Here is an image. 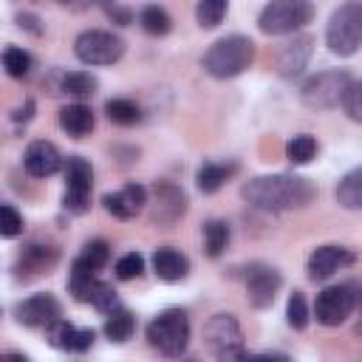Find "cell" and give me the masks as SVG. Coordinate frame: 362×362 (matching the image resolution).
Returning <instances> with one entry per match:
<instances>
[{
  "label": "cell",
  "mask_w": 362,
  "mask_h": 362,
  "mask_svg": "<svg viewBox=\"0 0 362 362\" xmlns=\"http://www.w3.org/2000/svg\"><path fill=\"white\" fill-rule=\"evenodd\" d=\"M240 195L249 206L263 209V212H288V209H303L314 201L317 189L308 178L303 175H288V173H274V175H257L249 178L240 187Z\"/></svg>",
  "instance_id": "1"
},
{
  "label": "cell",
  "mask_w": 362,
  "mask_h": 362,
  "mask_svg": "<svg viewBox=\"0 0 362 362\" xmlns=\"http://www.w3.org/2000/svg\"><path fill=\"white\" fill-rule=\"evenodd\" d=\"M255 62V42L243 34H229L215 40L206 54L201 57V65L215 79H235Z\"/></svg>",
  "instance_id": "2"
},
{
  "label": "cell",
  "mask_w": 362,
  "mask_h": 362,
  "mask_svg": "<svg viewBox=\"0 0 362 362\" xmlns=\"http://www.w3.org/2000/svg\"><path fill=\"white\" fill-rule=\"evenodd\" d=\"M325 45L337 57H351L362 45V0H345L325 25Z\"/></svg>",
  "instance_id": "3"
},
{
  "label": "cell",
  "mask_w": 362,
  "mask_h": 362,
  "mask_svg": "<svg viewBox=\"0 0 362 362\" xmlns=\"http://www.w3.org/2000/svg\"><path fill=\"white\" fill-rule=\"evenodd\" d=\"M147 342L161 356H181L189 345V317L181 308H167L147 325Z\"/></svg>",
  "instance_id": "4"
},
{
  "label": "cell",
  "mask_w": 362,
  "mask_h": 362,
  "mask_svg": "<svg viewBox=\"0 0 362 362\" xmlns=\"http://www.w3.org/2000/svg\"><path fill=\"white\" fill-rule=\"evenodd\" d=\"M314 6L311 0H269L257 17V28L269 37L297 34L305 23H311Z\"/></svg>",
  "instance_id": "5"
},
{
  "label": "cell",
  "mask_w": 362,
  "mask_h": 362,
  "mask_svg": "<svg viewBox=\"0 0 362 362\" xmlns=\"http://www.w3.org/2000/svg\"><path fill=\"white\" fill-rule=\"evenodd\" d=\"M348 85H351L348 71H320V74H314L303 82L300 99L311 110H331V107L342 105V96H345Z\"/></svg>",
  "instance_id": "6"
},
{
  "label": "cell",
  "mask_w": 362,
  "mask_h": 362,
  "mask_svg": "<svg viewBox=\"0 0 362 362\" xmlns=\"http://www.w3.org/2000/svg\"><path fill=\"white\" fill-rule=\"evenodd\" d=\"M204 342L218 359H243L252 356L243 348V331L235 314H212L204 325Z\"/></svg>",
  "instance_id": "7"
},
{
  "label": "cell",
  "mask_w": 362,
  "mask_h": 362,
  "mask_svg": "<svg viewBox=\"0 0 362 362\" xmlns=\"http://www.w3.org/2000/svg\"><path fill=\"white\" fill-rule=\"evenodd\" d=\"M356 291H359V283H339V286L322 288L317 294V300H314V317H317V322L325 325V328L342 325L351 317V311L356 308V303L362 300Z\"/></svg>",
  "instance_id": "8"
},
{
  "label": "cell",
  "mask_w": 362,
  "mask_h": 362,
  "mask_svg": "<svg viewBox=\"0 0 362 362\" xmlns=\"http://www.w3.org/2000/svg\"><path fill=\"white\" fill-rule=\"evenodd\" d=\"M74 54L85 65H113L124 54V40L116 37L113 31L88 28L74 40Z\"/></svg>",
  "instance_id": "9"
},
{
  "label": "cell",
  "mask_w": 362,
  "mask_h": 362,
  "mask_svg": "<svg viewBox=\"0 0 362 362\" xmlns=\"http://www.w3.org/2000/svg\"><path fill=\"white\" fill-rule=\"evenodd\" d=\"M90 192H93V167H90V161L82 158V156H68L62 206L74 215H82L90 206Z\"/></svg>",
  "instance_id": "10"
},
{
  "label": "cell",
  "mask_w": 362,
  "mask_h": 362,
  "mask_svg": "<svg viewBox=\"0 0 362 362\" xmlns=\"http://www.w3.org/2000/svg\"><path fill=\"white\" fill-rule=\"evenodd\" d=\"M150 204V221L158 226H175L187 212V195L173 181H156Z\"/></svg>",
  "instance_id": "11"
},
{
  "label": "cell",
  "mask_w": 362,
  "mask_h": 362,
  "mask_svg": "<svg viewBox=\"0 0 362 362\" xmlns=\"http://www.w3.org/2000/svg\"><path fill=\"white\" fill-rule=\"evenodd\" d=\"M243 283H246V300L252 308H269L283 286V277L274 266L269 263H249L243 272Z\"/></svg>",
  "instance_id": "12"
},
{
  "label": "cell",
  "mask_w": 362,
  "mask_h": 362,
  "mask_svg": "<svg viewBox=\"0 0 362 362\" xmlns=\"http://www.w3.org/2000/svg\"><path fill=\"white\" fill-rule=\"evenodd\" d=\"M14 317L25 328H51L57 320H62V308L54 294H31L14 305Z\"/></svg>",
  "instance_id": "13"
},
{
  "label": "cell",
  "mask_w": 362,
  "mask_h": 362,
  "mask_svg": "<svg viewBox=\"0 0 362 362\" xmlns=\"http://www.w3.org/2000/svg\"><path fill=\"white\" fill-rule=\"evenodd\" d=\"M351 263H354V252L351 249L337 246V243H325V246H317L308 255L305 272H308L311 280H328L331 274H337L339 269H345Z\"/></svg>",
  "instance_id": "14"
},
{
  "label": "cell",
  "mask_w": 362,
  "mask_h": 362,
  "mask_svg": "<svg viewBox=\"0 0 362 362\" xmlns=\"http://www.w3.org/2000/svg\"><path fill=\"white\" fill-rule=\"evenodd\" d=\"M311 51H314V40L308 34H294L288 42L280 45L277 51V74L283 79H294L305 71L308 59H311Z\"/></svg>",
  "instance_id": "15"
},
{
  "label": "cell",
  "mask_w": 362,
  "mask_h": 362,
  "mask_svg": "<svg viewBox=\"0 0 362 362\" xmlns=\"http://www.w3.org/2000/svg\"><path fill=\"white\" fill-rule=\"evenodd\" d=\"M147 201L150 198H147V189L141 184H124L122 189L107 192L102 198V206H105L107 215H113L119 221H130V218H136L147 206Z\"/></svg>",
  "instance_id": "16"
},
{
  "label": "cell",
  "mask_w": 362,
  "mask_h": 362,
  "mask_svg": "<svg viewBox=\"0 0 362 362\" xmlns=\"http://www.w3.org/2000/svg\"><path fill=\"white\" fill-rule=\"evenodd\" d=\"M59 260V249L48 240H31L20 257H17V272L23 277H37V274H48Z\"/></svg>",
  "instance_id": "17"
},
{
  "label": "cell",
  "mask_w": 362,
  "mask_h": 362,
  "mask_svg": "<svg viewBox=\"0 0 362 362\" xmlns=\"http://www.w3.org/2000/svg\"><path fill=\"white\" fill-rule=\"evenodd\" d=\"M23 167L31 178H51L59 167H62V156L59 150L45 141V139H37L25 147V156H23Z\"/></svg>",
  "instance_id": "18"
},
{
  "label": "cell",
  "mask_w": 362,
  "mask_h": 362,
  "mask_svg": "<svg viewBox=\"0 0 362 362\" xmlns=\"http://www.w3.org/2000/svg\"><path fill=\"white\" fill-rule=\"evenodd\" d=\"M48 339H51V345L59 348V351L85 354V351L93 345L96 334H93L90 328H76V325H71V322H65V320H57V322L48 328Z\"/></svg>",
  "instance_id": "19"
},
{
  "label": "cell",
  "mask_w": 362,
  "mask_h": 362,
  "mask_svg": "<svg viewBox=\"0 0 362 362\" xmlns=\"http://www.w3.org/2000/svg\"><path fill=\"white\" fill-rule=\"evenodd\" d=\"M153 272L164 283H178V280H184L189 274V260L178 249L161 246V249L153 252Z\"/></svg>",
  "instance_id": "20"
},
{
  "label": "cell",
  "mask_w": 362,
  "mask_h": 362,
  "mask_svg": "<svg viewBox=\"0 0 362 362\" xmlns=\"http://www.w3.org/2000/svg\"><path fill=\"white\" fill-rule=\"evenodd\" d=\"M96 119H93V110L82 102H74V105H65L59 110V127L71 136V139H85L90 130H93Z\"/></svg>",
  "instance_id": "21"
},
{
  "label": "cell",
  "mask_w": 362,
  "mask_h": 362,
  "mask_svg": "<svg viewBox=\"0 0 362 362\" xmlns=\"http://www.w3.org/2000/svg\"><path fill=\"white\" fill-rule=\"evenodd\" d=\"M232 173H235V164L204 161V164L198 167V173H195V184H198V189H201V192L212 195V192H218V189L229 181V175H232Z\"/></svg>",
  "instance_id": "22"
},
{
  "label": "cell",
  "mask_w": 362,
  "mask_h": 362,
  "mask_svg": "<svg viewBox=\"0 0 362 362\" xmlns=\"http://www.w3.org/2000/svg\"><path fill=\"white\" fill-rule=\"evenodd\" d=\"M102 331H105V337H107L110 342H127V339L133 337V331H136V317H133L127 308L116 305L113 311H107Z\"/></svg>",
  "instance_id": "23"
},
{
  "label": "cell",
  "mask_w": 362,
  "mask_h": 362,
  "mask_svg": "<svg viewBox=\"0 0 362 362\" xmlns=\"http://www.w3.org/2000/svg\"><path fill=\"white\" fill-rule=\"evenodd\" d=\"M337 201L345 209H362V167L345 173L337 184Z\"/></svg>",
  "instance_id": "24"
},
{
  "label": "cell",
  "mask_w": 362,
  "mask_h": 362,
  "mask_svg": "<svg viewBox=\"0 0 362 362\" xmlns=\"http://www.w3.org/2000/svg\"><path fill=\"white\" fill-rule=\"evenodd\" d=\"M229 238H232V229H229L226 221L212 218V221L204 223V249H206L209 257H221L223 249L229 246Z\"/></svg>",
  "instance_id": "25"
},
{
  "label": "cell",
  "mask_w": 362,
  "mask_h": 362,
  "mask_svg": "<svg viewBox=\"0 0 362 362\" xmlns=\"http://www.w3.org/2000/svg\"><path fill=\"white\" fill-rule=\"evenodd\" d=\"M139 23H141V28H144L150 37H164V34H170V28H173V17L167 14V8L156 6V3H150V6H144V8L139 11Z\"/></svg>",
  "instance_id": "26"
},
{
  "label": "cell",
  "mask_w": 362,
  "mask_h": 362,
  "mask_svg": "<svg viewBox=\"0 0 362 362\" xmlns=\"http://www.w3.org/2000/svg\"><path fill=\"white\" fill-rule=\"evenodd\" d=\"M105 113H107V119L113 122V124H119V127H130V124H136V122H141V107L133 102V99H107L105 102Z\"/></svg>",
  "instance_id": "27"
},
{
  "label": "cell",
  "mask_w": 362,
  "mask_h": 362,
  "mask_svg": "<svg viewBox=\"0 0 362 362\" xmlns=\"http://www.w3.org/2000/svg\"><path fill=\"white\" fill-rule=\"evenodd\" d=\"M3 68H6V74L11 79H25L31 74V68H34V57L20 45H8L3 51Z\"/></svg>",
  "instance_id": "28"
},
{
  "label": "cell",
  "mask_w": 362,
  "mask_h": 362,
  "mask_svg": "<svg viewBox=\"0 0 362 362\" xmlns=\"http://www.w3.org/2000/svg\"><path fill=\"white\" fill-rule=\"evenodd\" d=\"M96 85H99L96 76L88 74V71H68V74H62V82H59V88H62L65 93L76 96V99L93 96V93H96Z\"/></svg>",
  "instance_id": "29"
},
{
  "label": "cell",
  "mask_w": 362,
  "mask_h": 362,
  "mask_svg": "<svg viewBox=\"0 0 362 362\" xmlns=\"http://www.w3.org/2000/svg\"><path fill=\"white\" fill-rule=\"evenodd\" d=\"M314 156H317V139L314 136L300 133V136H291L286 141V158L291 164H308Z\"/></svg>",
  "instance_id": "30"
},
{
  "label": "cell",
  "mask_w": 362,
  "mask_h": 362,
  "mask_svg": "<svg viewBox=\"0 0 362 362\" xmlns=\"http://www.w3.org/2000/svg\"><path fill=\"white\" fill-rule=\"evenodd\" d=\"M226 8H229V0H198L195 20L201 28H215L226 17Z\"/></svg>",
  "instance_id": "31"
},
{
  "label": "cell",
  "mask_w": 362,
  "mask_h": 362,
  "mask_svg": "<svg viewBox=\"0 0 362 362\" xmlns=\"http://www.w3.org/2000/svg\"><path fill=\"white\" fill-rule=\"evenodd\" d=\"M85 303H90L93 308H99V311H113L116 305H119V297H116V288L110 286V283H105V280H93V286H90V291H88V297H85Z\"/></svg>",
  "instance_id": "32"
},
{
  "label": "cell",
  "mask_w": 362,
  "mask_h": 362,
  "mask_svg": "<svg viewBox=\"0 0 362 362\" xmlns=\"http://www.w3.org/2000/svg\"><path fill=\"white\" fill-rule=\"evenodd\" d=\"M79 260L88 263L93 272H99V269L110 260V246H107V240H102V238L88 240V243L82 246V252H79Z\"/></svg>",
  "instance_id": "33"
},
{
  "label": "cell",
  "mask_w": 362,
  "mask_h": 362,
  "mask_svg": "<svg viewBox=\"0 0 362 362\" xmlns=\"http://www.w3.org/2000/svg\"><path fill=\"white\" fill-rule=\"evenodd\" d=\"M286 322L294 328V331H303L308 325V303L303 297V291H294L286 303Z\"/></svg>",
  "instance_id": "34"
},
{
  "label": "cell",
  "mask_w": 362,
  "mask_h": 362,
  "mask_svg": "<svg viewBox=\"0 0 362 362\" xmlns=\"http://www.w3.org/2000/svg\"><path fill=\"white\" fill-rule=\"evenodd\" d=\"M342 110L348 113V119H354V122L362 124V79H351V85L345 88Z\"/></svg>",
  "instance_id": "35"
},
{
  "label": "cell",
  "mask_w": 362,
  "mask_h": 362,
  "mask_svg": "<svg viewBox=\"0 0 362 362\" xmlns=\"http://www.w3.org/2000/svg\"><path fill=\"white\" fill-rule=\"evenodd\" d=\"M141 272H144V257L139 252H127V255H122L116 260V277L119 280H133Z\"/></svg>",
  "instance_id": "36"
},
{
  "label": "cell",
  "mask_w": 362,
  "mask_h": 362,
  "mask_svg": "<svg viewBox=\"0 0 362 362\" xmlns=\"http://www.w3.org/2000/svg\"><path fill=\"white\" fill-rule=\"evenodd\" d=\"M20 232H23V215L11 204H3L0 206V235L3 238H17Z\"/></svg>",
  "instance_id": "37"
},
{
  "label": "cell",
  "mask_w": 362,
  "mask_h": 362,
  "mask_svg": "<svg viewBox=\"0 0 362 362\" xmlns=\"http://www.w3.org/2000/svg\"><path fill=\"white\" fill-rule=\"evenodd\" d=\"M99 6L105 8V14H107L113 23H119V25H130V20H133V11H130V8H122L116 0H99Z\"/></svg>",
  "instance_id": "38"
},
{
  "label": "cell",
  "mask_w": 362,
  "mask_h": 362,
  "mask_svg": "<svg viewBox=\"0 0 362 362\" xmlns=\"http://www.w3.org/2000/svg\"><path fill=\"white\" fill-rule=\"evenodd\" d=\"M17 23H20V28H28L31 34H42V28H40V25H34V23H37V17H34V14H20V17H17Z\"/></svg>",
  "instance_id": "39"
},
{
  "label": "cell",
  "mask_w": 362,
  "mask_h": 362,
  "mask_svg": "<svg viewBox=\"0 0 362 362\" xmlns=\"http://www.w3.org/2000/svg\"><path fill=\"white\" fill-rule=\"evenodd\" d=\"M31 113H34V102L28 99V102H25V107L14 110V116H11V119H14V122H20V119H23V122H28V119H31Z\"/></svg>",
  "instance_id": "40"
},
{
  "label": "cell",
  "mask_w": 362,
  "mask_h": 362,
  "mask_svg": "<svg viewBox=\"0 0 362 362\" xmlns=\"http://www.w3.org/2000/svg\"><path fill=\"white\" fill-rule=\"evenodd\" d=\"M54 3L68 6V8H74V11H82V8H88V6H90V0H54Z\"/></svg>",
  "instance_id": "41"
}]
</instances>
